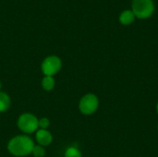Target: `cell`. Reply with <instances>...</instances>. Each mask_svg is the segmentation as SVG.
Here are the masks:
<instances>
[{"label":"cell","instance_id":"obj_4","mask_svg":"<svg viewBox=\"0 0 158 157\" xmlns=\"http://www.w3.org/2000/svg\"><path fill=\"white\" fill-rule=\"evenodd\" d=\"M18 127L20 131L26 134L33 133L37 130L38 119L31 113H24L20 115L18 118Z\"/></svg>","mask_w":158,"mask_h":157},{"label":"cell","instance_id":"obj_3","mask_svg":"<svg viewBox=\"0 0 158 157\" xmlns=\"http://www.w3.org/2000/svg\"><path fill=\"white\" fill-rule=\"evenodd\" d=\"M99 106V99L94 93H87L81 97L79 103V109L82 115H93Z\"/></svg>","mask_w":158,"mask_h":157},{"label":"cell","instance_id":"obj_5","mask_svg":"<svg viewBox=\"0 0 158 157\" xmlns=\"http://www.w3.org/2000/svg\"><path fill=\"white\" fill-rule=\"evenodd\" d=\"M62 67L61 59L56 56H49L42 62L41 69L42 72L45 76H52L56 75Z\"/></svg>","mask_w":158,"mask_h":157},{"label":"cell","instance_id":"obj_8","mask_svg":"<svg viewBox=\"0 0 158 157\" xmlns=\"http://www.w3.org/2000/svg\"><path fill=\"white\" fill-rule=\"evenodd\" d=\"M11 105V100L8 94L0 92V113H4L8 110Z\"/></svg>","mask_w":158,"mask_h":157},{"label":"cell","instance_id":"obj_15","mask_svg":"<svg viewBox=\"0 0 158 157\" xmlns=\"http://www.w3.org/2000/svg\"><path fill=\"white\" fill-rule=\"evenodd\" d=\"M157 130H158V125H157Z\"/></svg>","mask_w":158,"mask_h":157},{"label":"cell","instance_id":"obj_14","mask_svg":"<svg viewBox=\"0 0 158 157\" xmlns=\"http://www.w3.org/2000/svg\"><path fill=\"white\" fill-rule=\"evenodd\" d=\"M1 88H2V83H1V81H0V90H1Z\"/></svg>","mask_w":158,"mask_h":157},{"label":"cell","instance_id":"obj_11","mask_svg":"<svg viewBox=\"0 0 158 157\" xmlns=\"http://www.w3.org/2000/svg\"><path fill=\"white\" fill-rule=\"evenodd\" d=\"M31 154L34 157H44L45 155V150L41 145H34Z\"/></svg>","mask_w":158,"mask_h":157},{"label":"cell","instance_id":"obj_13","mask_svg":"<svg viewBox=\"0 0 158 157\" xmlns=\"http://www.w3.org/2000/svg\"><path fill=\"white\" fill-rule=\"evenodd\" d=\"M156 112H157V114H158V103L156 104Z\"/></svg>","mask_w":158,"mask_h":157},{"label":"cell","instance_id":"obj_7","mask_svg":"<svg viewBox=\"0 0 158 157\" xmlns=\"http://www.w3.org/2000/svg\"><path fill=\"white\" fill-rule=\"evenodd\" d=\"M136 19V17L131 9H125L120 12L118 16V21L121 25L129 26L131 25Z\"/></svg>","mask_w":158,"mask_h":157},{"label":"cell","instance_id":"obj_1","mask_svg":"<svg viewBox=\"0 0 158 157\" xmlns=\"http://www.w3.org/2000/svg\"><path fill=\"white\" fill-rule=\"evenodd\" d=\"M34 147L33 141L27 135H18L7 143V151L14 156L23 157L31 154Z\"/></svg>","mask_w":158,"mask_h":157},{"label":"cell","instance_id":"obj_6","mask_svg":"<svg viewBox=\"0 0 158 157\" xmlns=\"http://www.w3.org/2000/svg\"><path fill=\"white\" fill-rule=\"evenodd\" d=\"M36 141L39 143V145L44 147L48 146L52 143L53 142V137L52 134L47 130H39L36 132Z\"/></svg>","mask_w":158,"mask_h":157},{"label":"cell","instance_id":"obj_10","mask_svg":"<svg viewBox=\"0 0 158 157\" xmlns=\"http://www.w3.org/2000/svg\"><path fill=\"white\" fill-rule=\"evenodd\" d=\"M65 157H82L81 152L76 146H69L65 152Z\"/></svg>","mask_w":158,"mask_h":157},{"label":"cell","instance_id":"obj_2","mask_svg":"<svg viewBox=\"0 0 158 157\" xmlns=\"http://www.w3.org/2000/svg\"><path fill=\"white\" fill-rule=\"evenodd\" d=\"M136 19H146L153 16L156 10L154 0H132L131 8Z\"/></svg>","mask_w":158,"mask_h":157},{"label":"cell","instance_id":"obj_12","mask_svg":"<svg viewBox=\"0 0 158 157\" xmlns=\"http://www.w3.org/2000/svg\"><path fill=\"white\" fill-rule=\"evenodd\" d=\"M50 126V121L47 118H42L38 119V127L41 130H47Z\"/></svg>","mask_w":158,"mask_h":157},{"label":"cell","instance_id":"obj_9","mask_svg":"<svg viewBox=\"0 0 158 157\" xmlns=\"http://www.w3.org/2000/svg\"><path fill=\"white\" fill-rule=\"evenodd\" d=\"M56 81L52 76H44L42 80V87L44 91L50 92L55 88Z\"/></svg>","mask_w":158,"mask_h":157}]
</instances>
